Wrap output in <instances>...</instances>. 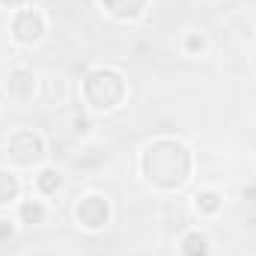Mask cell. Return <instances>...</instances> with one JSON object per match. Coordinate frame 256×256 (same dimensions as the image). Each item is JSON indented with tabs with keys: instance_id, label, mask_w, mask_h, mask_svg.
Listing matches in <instances>:
<instances>
[{
	"instance_id": "obj_1",
	"label": "cell",
	"mask_w": 256,
	"mask_h": 256,
	"mask_svg": "<svg viewBox=\"0 0 256 256\" xmlns=\"http://www.w3.org/2000/svg\"><path fill=\"white\" fill-rule=\"evenodd\" d=\"M86 96L96 108H114L116 104L114 98L122 96V80L114 72H96L86 80Z\"/></svg>"
},
{
	"instance_id": "obj_2",
	"label": "cell",
	"mask_w": 256,
	"mask_h": 256,
	"mask_svg": "<svg viewBox=\"0 0 256 256\" xmlns=\"http://www.w3.org/2000/svg\"><path fill=\"white\" fill-rule=\"evenodd\" d=\"M78 218L86 224V226H102L104 218H108V202L102 196H86L80 206H78Z\"/></svg>"
},
{
	"instance_id": "obj_3",
	"label": "cell",
	"mask_w": 256,
	"mask_h": 256,
	"mask_svg": "<svg viewBox=\"0 0 256 256\" xmlns=\"http://www.w3.org/2000/svg\"><path fill=\"white\" fill-rule=\"evenodd\" d=\"M39 33H42V21H39V15H33V12H21L18 21H15V36L24 39V42H33V39H39Z\"/></svg>"
},
{
	"instance_id": "obj_4",
	"label": "cell",
	"mask_w": 256,
	"mask_h": 256,
	"mask_svg": "<svg viewBox=\"0 0 256 256\" xmlns=\"http://www.w3.org/2000/svg\"><path fill=\"white\" fill-rule=\"evenodd\" d=\"M116 15H137L140 12V6H143V0H104Z\"/></svg>"
},
{
	"instance_id": "obj_5",
	"label": "cell",
	"mask_w": 256,
	"mask_h": 256,
	"mask_svg": "<svg viewBox=\"0 0 256 256\" xmlns=\"http://www.w3.org/2000/svg\"><path fill=\"white\" fill-rule=\"evenodd\" d=\"M185 254L188 256H206L208 250H206V238L202 236H188L185 238Z\"/></svg>"
},
{
	"instance_id": "obj_6",
	"label": "cell",
	"mask_w": 256,
	"mask_h": 256,
	"mask_svg": "<svg viewBox=\"0 0 256 256\" xmlns=\"http://www.w3.org/2000/svg\"><path fill=\"white\" fill-rule=\"evenodd\" d=\"M18 191V185H15V179L12 176H6V173H0V202H6V200H12Z\"/></svg>"
},
{
	"instance_id": "obj_7",
	"label": "cell",
	"mask_w": 256,
	"mask_h": 256,
	"mask_svg": "<svg viewBox=\"0 0 256 256\" xmlns=\"http://www.w3.org/2000/svg\"><path fill=\"white\" fill-rule=\"evenodd\" d=\"M39 188H42V191H57V188H60V176H57V173H54V170H45V173H42V176H39Z\"/></svg>"
},
{
	"instance_id": "obj_8",
	"label": "cell",
	"mask_w": 256,
	"mask_h": 256,
	"mask_svg": "<svg viewBox=\"0 0 256 256\" xmlns=\"http://www.w3.org/2000/svg\"><path fill=\"white\" fill-rule=\"evenodd\" d=\"M21 218H24L27 224H36V220H42V206H33V202H27V206L21 208Z\"/></svg>"
},
{
	"instance_id": "obj_9",
	"label": "cell",
	"mask_w": 256,
	"mask_h": 256,
	"mask_svg": "<svg viewBox=\"0 0 256 256\" xmlns=\"http://www.w3.org/2000/svg\"><path fill=\"white\" fill-rule=\"evenodd\" d=\"M200 200H202V208H206V212H212V208H218V196H214V194H202Z\"/></svg>"
},
{
	"instance_id": "obj_10",
	"label": "cell",
	"mask_w": 256,
	"mask_h": 256,
	"mask_svg": "<svg viewBox=\"0 0 256 256\" xmlns=\"http://www.w3.org/2000/svg\"><path fill=\"white\" fill-rule=\"evenodd\" d=\"M3 3H9V6H15V3H21V0H3Z\"/></svg>"
}]
</instances>
